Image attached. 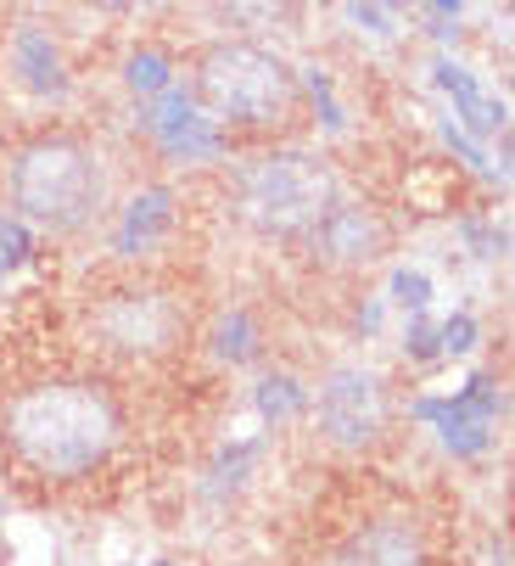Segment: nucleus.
Wrapping results in <instances>:
<instances>
[{
	"instance_id": "obj_7",
	"label": "nucleus",
	"mask_w": 515,
	"mask_h": 566,
	"mask_svg": "<svg viewBox=\"0 0 515 566\" xmlns=\"http://www.w3.org/2000/svg\"><path fill=\"white\" fill-rule=\"evenodd\" d=\"M308 253L314 264L325 270H341V275H354V270H376L387 253H392V224L376 213V208H359V202H330L314 230H308Z\"/></svg>"
},
{
	"instance_id": "obj_17",
	"label": "nucleus",
	"mask_w": 515,
	"mask_h": 566,
	"mask_svg": "<svg viewBox=\"0 0 515 566\" xmlns=\"http://www.w3.org/2000/svg\"><path fill=\"white\" fill-rule=\"evenodd\" d=\"M84 7H96V12H113V18H124V12L146 7V0H84Z\"/></svg>"
},
{
	"instance_id": "obj_11",
	"label": "nucleus",
	"mask_w": 515,
	"mask_h": 566,
	"mask_svg": "<svg viewBox=\"0 0 515 566\" xmlns=\"http://www.w3.org/2000/svg\"><path fill=\"white\" fill-rule=\"evenodd\" d=\"M438 85L449 91V102H454V118H465L476 135H493V129H504V102H493L476 78L460 67V62H449V56H438Z\"/></svg>"
},
{
	"instance_id": "obj_13",
	"label": "nucleus",
	"mask_w": 515,
	"mask_h": 566,
	"mask_svg": "<svg viewBox=\"0 0 515 566\" xmlns=\"http://www.w3.org/2000/svg\"><path fill=\"white\" fill-rule=\"evenodd\" d=\"M168 73H175V67H168L162 51H135V56L124 62V85H129L140 102H151V96L168 91Z\"/></svg>"
},
{
	"instance_id": "obj_10",
	"label": "nucleus",
	"mask_w": 515,
	"mask_h": 566,
	"mask_svg": "<svg viewBox=\"0 0 515 566\" xmlns=\"http://www.w3.org/2000/svg\"><path fill=\"white\" fill-rule=\"evenodd\" d=\"M12 73H18V85L45 96V102H62L67 96V62L56 51V40L40 29V23H23L12 34Z\"/></svg>"
},
{
	"instance_id": "obj_4",
	"label": "nucleus",
	"mask_w": 515,
	"mask_h": 566,
	"mask_svg": "<svg viewBox=\"0 0 515 566\" xmlns=\"http://www.w3.org/2000/svg\"><path fill=\"white\" fill-rule=\"evenodd\" d=\"M341 197L336 169L314 151H264L235 175V213L258 235H308L314 219Z\"/></svg>"
},
{
	"instance_id": "obj_12",
	"label": "nucleus",
	"mask_w": 515,
	"mask_h": 566,
	"mask_svg": "<svg viewBox=\"0 0 515 566\" xmlns=\"http://www.w3.org/2000/svg\"><path fill=\"white\" fill-rule=\"evenodd\" d=\"M168 224H175V197H168L162 186L140 191V197L124 208V224H118V253H146V248H157V241L168 235Z\"/></svg>"
},
{
	"instance_id": "obj_14",
	"label": "nucleus",
	"mask_w": 515,
	"mask_h": 566,
	"mask_svg": "<svg viewBox=\"0 0 515 566\" xmlns=\"http://www.w3.org/2000/svg\"><path fill=\"white\" fill-rule=\"evenodd\" d=\"M224 359H252L258 354V343H252V319L246 314H230L224 326H219V343H213Z\"/></svg>"
},
{
	"instance_id": "obj_19",
	"label": "nucleus",
	"mask_w": 515,
	"mask_h": 566,
	"mask_svg": "<svg viewBox=\"0 0 515 566\" xmlns=\"http://www.w3.org/2000/svg\"><path fill=\"white\" fill-rule=\"evenodd\" d=\"M387 7H403V0H387Z\"/></svg>"
},
{
	"instance_id": "obj_3",
	"label": "nucleus",
	"mask_w": 515,
	"mask_h": 566,
	"mask_svg": "<svg viewBox=\"0 0 515 566\" xmlns=\"http://www.w3.org/2000/svg\"><path fill=\"white\" fill-rule=\"evenodd\" d=\"M303 96V78L286 67V56H275L270 45L252 40H219L197 56V107L213 124H246L264 129L292 118Z\"/></svg>"
},
{
	"instance_id": "obj_18",
	"label": "nucleus",
	"mask_w": 515,
	"mask_h": 566,
	"mask_svg": "<svg viewBox=\"0 0 515 566\" xmlns=\"http://www.w3.org/2000/svg\"><path fill=\"white\" fill-rule=\"evenodd\" d=\"M432 7H438L443 18H460V0H432Z\"/></svg>"
},
{
	"instance_id": "obj_16",
	"label": "nucleus",
	"mask_w": 515,
	"mask_h": 566,
	"mask_svg": "<svg viewBox=\"0 0 515 566\" xmlns=\"http://www.w3.org/2000/svg\"><path fill=\"white\" fill-rule=\"evenodd\" d=\"M348 18H354L359 29H370V34H392V18L376 7V0H348Z\"/></svg>"
},
{
	"instance_id": "obj_8",
	"label": "nucleus",
	"mask_w": 515,
	"mask_h": 566,
	"mask_svg": "<svg viewBox=\"0 0 515 566\" xmlns=\"http://www.w3.org/2000/svg\"><path fill=\"white\" fill-rule=\"evenodd\" d=\"M140 124L157 135V146H162L168 157H180V164H202V157L219 151V129H213V118L197 107V96H186V91H175V85L146 102Z\"/></svg>"
},
{
	"instance_id": "obj_9",
	"label": "nucleus",
	"mask_w": 515,
	"mask_h": 566,
	"mask_svg": "<svg viewBox=\"0 0 515 566\" xmlns=\"http://www.w3.org/2000/svg\"><path fill=\"white\" fill-rule=\"evenodd\" d=\"M336 566H425L420 527L403 516H376L336 549Z\"/></svg>"
},
{
	"instance_id": "obj_15",
	"label": "nucleus",
	"mask_w": 515,
	"mask_h": 566,
	"mask_svg": "<svg viewBox=\"0 0 515 566\" xmlns=\"http://www.w3.org/2000/svg\"><path fill=\"white\" fill-rule=\"evenodd\" d=\"M392 292H398L403 308H425V303H432V281H425L420 270H398L392 275Z\"/></svg>"
},
{
	"instance_id": "obj_6",
	"label": "nucleus",
	"mask_w": 515,
	"mask_h": 566,
	"mask_svg": "<svg viewBox=\"0 0 515 566\" xmlns=\"http://www.w3.org/2000/svg\"><path fill=\"white\" fill-rule=\"evenodd\" d=\"M91 326L113 354L151 359V354H168L186 337V303L168 297V292H113L96 308Z\"/></svg>"
},
{
	"instance_id": "obj_2",
	"label": "nucleus",
	"mask_w": 515,
	"mask_h": 566,
	"mask_svg": "<svg viewBox=\"0 0 515 566\" xmlns=\"http://www.w3.org/2000/svg\"><path fill=\"white\" fill-rule=\"evenodd\" d=\"M7 197L23 224L73 235L107 208V157L78 135H40L7 164Z\"/></svg>"
},
{
	"instance_id": "obj_5",
	"label": "nucleus",
	"mask_w": 515,
	"mask_h": 566,
	"mask_svg": "<svg viewBox=\"0 0 515 566\" xmlns=\"http://www.w3.org/2000/svg\"><path fill=\"white\" fill-rule=\"evenodd\" d=\"M314 421H319L325 443L341 454L376 449L387 438V421H392V392H387L381 370H370V365L325 370V381L314 392Z\"/></svg>"
},
{
	"instance_id": "obj_1",
	"label": "nucleus",
	"mask_w": 515,
	"mask_h": 566,
	"mask_svg": "<svg viewBox=\"0 0 515 566\" xmlns=\"http://www.w3.org/2000/svg\"><path fill=\"white\" fill-rule=\"evenodd\" d=\"M118 403L91 381H40L7 403V443L40 476H84L118 449Z\"/></svg>"
}]
</instances>
